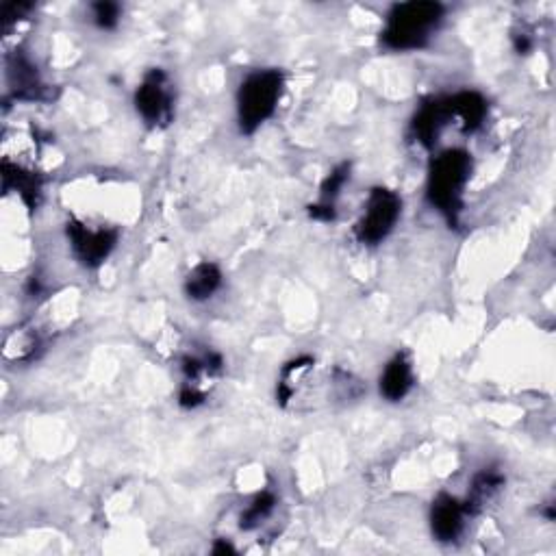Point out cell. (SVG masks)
<instances>
[{"instance_id": "6da1fadb", "label": "cell", "mask_w": 556, "mask_h": 556, "mask_svg": "<svg viewBox=\"0 0 556 556\" xmlns=\"http://www.w3.org/2000/svg\"><path fill=\"white\" fill-rule=\"evenodd\" d=\"M472 174V155L450 148L437 155L428 172V200L452 222L463 207V189Z\"/></svg>"}, {"instance_id": "7a4b0ae2", "label": "cell", "mask_w": 556, "mask_h": 556, "mask_svg": "<svg viewBox=\"0 0 556 556\" xmlns=\"http://www.w3.org/2000/svg\"><path fill=\"white\" fill-rule=\"evenodd\" d=\"M444 20L439 3H402L389 11L383 44L389 50H415L426 46Z\"/></svg>"}, {"instance_id": "3957f363", "label": "cell", "mask_w": 556, "mask_h": 556, "mask_svg": "<svg viewBox=\"0 0 556 556\" xmlns=\"http://www.w3.org/2000/svg\"><path fill=\"white\" fill-rule=\"evenodd\" d=\"M283 85V74L278 70H257L239 85L237 120L244 133H255L274 116Z\"/></svg>"}, {"instance_id": "277c9868", "label": "cell", "mask_w": 556, "mask_h": 556, "mask_svg": "<svg viewBox=\"0 0 556 556\" xmlns=\"http://www.w3.org/2000/svg\"><path fill=\"white\" fill-rule=\"evenodd\" d=\"M402 213V200L396 192L385 187H376L370 192L361 218L355 226L357 239L365 246H376L394 231L396 222L400 220Z\"/></svg>"}, {"instance_id": "5b68a950", "label": "cell", "mask_w": 556, "mask_h": 556, "mask_svg": "<svg viewBox=\"0 0 556 556\" xmlns=\"http://www.w3.org/2000/svg\"><path fill=\"white\" fill-rule=\"evenodd\" d=\"M135 109L148 126H168L174 118L172 81L163 70H150L135 92Z\"/></svg>"}, {"instance_id": "8992f818", "label": "cell", "mask_w": 556, "mask_h": 556, "mask_svg": "<svg viewBox=\"0 0 556 556\" xmlns=\"http://www.w3.org/2000/svg\"><path fill=\"white\" fill-rule=\"evenodd\" d=\"M68 239L74 257H77L87 268H96L103 263L111 250L116 248L118 233L107 229V226H94L79 220L68 222Z\"/></svg>"}, {"instance_id": "52a82bcc", "label": "cell", "mask_w": 556, "mask_h": 556, "mask_svg": "<svg viewBox=\"0 0 556 556\" xmlns=\"http://www.w3.org/2000/svg\"><path fill=\"white\" fill-rule=\"evenodd\" d=\"M465 515H470L465 511V504L457 498H452L448 494L437 496L431 509V528L433 537L441 543H452L457 541L463 533L465 526Z\"/></svg>"}, {"instance_id": "ba28073f", "label": "cell", "mask_w": 556, "mask_h": 556, "mask_svg": "<svg viewBox=\"0 0 556 556\" xmlns=\"http://www.w3.org/2000/svg\"><path fill=\"white\" fill-rule=\"evenodd\" d=\"M378 387H381V396L389 402H400L402 398H407L413 387V365L407 355L398 352V355L385 365Z\"/></svg>"}, {"instance_id": "9c48e42d", "label": "cell", "mask_w": 556, "mask_h": 556, "mask_svg": "<svg viewBox=\"0 0 556 556\" xmlns=\"http://www.w3.org/2000/svg\"><path fill=\"white\" fill-rule=\"evenodd\" d=\"M450 105V118L452 124L461 126L465 133L478 129L487 116V103L485 98L476 92H463L448 98Z\"/></svg>"}, {"instance_id": "30bf717a", "label": "cell", "mask_w": 556, "mask_h": 556, "mask_svg": "<svg viewBox=\"0 0 556 556\" xmlns=\"http://www.w3.org/2000/svg\"><path fill=\"white\" fill-rule=\"evenodd\" d=\"M350 179V166L348 163H341L339 168H335L331 174L326 176V181L320 189V200L315 202V205L311 207V218L315 220H333L335 218V200L337 196L341 194V189H344V185L348 183Z\"/></svg>"}, {"instance_id": "8fae6325", "label": "cell", "mask_w": 556, "mask_h": 556, "mask_svg": "<svg viewBox=\"0 0 556 556\" xmlns=\"http://www.w3.org/2000/svg\"><path fill=\"white\" fill-rule=\"evenodd\" d=\"M220 287H222V272L216 263H209V261L198 263L185 278V292L196 302L209 300Z\"/></svg>"}, {"instance_id": "7c38bea8", "label": "cell", "mask_w": 556, "mask_h": 556, "mask_svg": "<svg viewBox=\"0 0 556 556\" xmlns=\"http://www.w3.org/2000/svg\"><path fill=\"white\" fill-rule=\"evenodd\" d=\"M502 485H504V476L498 470L478 472L472 480V487H470V494H467V500H463L465 511L467 513H478L487 502H491L498 496V491L502 489Z\"/></svg>"}, {"instance_id": "4fadbf2b", "label": "cell", "mask_w": 556, "mask_h": 556, "mask_svg": "<svg viewBox=\"0 0 556 556\" xmlns=\"http://www.w3.org/2000/svg\"><path fill=\"white\" fill-rule=\"evenodd\" d=\"M274 511H276V496L270 494V491H263V494H257L246 504L242 517H239V528L255 530L261 524H265V520H270Z\"/></svg>"}, {"instance_id": "5bb4252c", "label": "cell", "mask_w": 556, "mask_h": 556, "mask_svg": "<svg viewBox=\"0 0 556 556\" xmlns=\"http://www.w3.org/2000/svg\"><path fill=\"white\" fill-rule=\"evenodd\" d=\"M120 5L116 3H96L92 5V20L98 29L111 31L118 27L120 22Z\"/></svg>"}, {"instance_id": "9a60e30c", "label": "cell", "mask_w": 556, "mask_h": 556, "mask_svg": "<svg viewBox=\"0 0 556 556\" xmlns=\"http://www.w3.org/2000/svg\"><path fill=\"white\" fill-rule=\"evenodd\" d=\"M213 552H216V554H226V552H235V550H233V546H231V543H224V541H222V543H220V546H216V548H213Z\"/></svg>"}]
</instances>
